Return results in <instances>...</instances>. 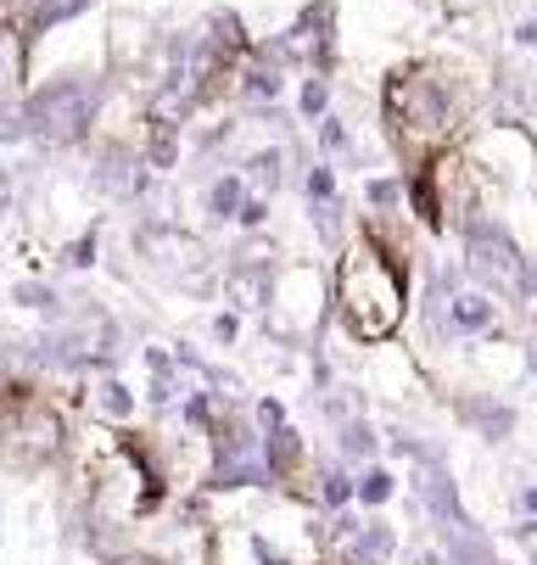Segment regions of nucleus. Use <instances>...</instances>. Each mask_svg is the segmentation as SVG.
<instances>
[{
  "mask_svg": "<svg viewBox=\"0 0 537 565\" xmlns=\"http://www.w3.org/2000/svg\"><path fill=\"white\" fill-rule=\"evenodd\" d=\"M471 73L459 62H404L380 85V124L404 169L448 151L471 129Z\"/></svg>",
  "mask_w": 537,
  "mask_h": 565,
  "instance_id": "1",
  "label": "nucleus"
},
{
  "mask_svg": "<svg viewBox=\"0 0 537 565\" xmlns=\"http://www.w3.org/2000/svg\"><path fill=\"white\" fill-rule=\"evenodd\" d=\"M415 280L404 264H393L364 230H347V241L331 258V319H342V331L358 348L393 342L409 319Z\"/></svg>",
  "mask_w": 537,
  "mask_h": 565,
  "instance_id": "2",
  "label": "nucleus"
},
{
  "mask_svg": "<svg viewBox=\"0 0 537 565\" xmlns=\"http://www.w3.org/2000/svg\"><path fill=\"white\" fill-rule=\"evenodd\" d=\"M107 96H112L107 67H56L23 90V129L34 146H51V151L85 146L101 129Z\"/></svg>",
  "mask_w": 537,
  "mask_h": 565,
  "instance_id": "3",
  "label": "nucleus"
},
{
  "mask_svg": "<svg viewBox=\"0 0 537 565\" xmlns=\"http://www.w3.org/2000/svg\"><path fill=\"white\" fill-rule=\"evenodd\" d=\"M264 326L275 342L291 348H314L331 326V269L320 264H275L269 275V297H264Z\"/></svg>",
  "mask_w": 537,
  "mask_h": 565,
  "instance_id": "4",
  "label": "nucleus"
},
{
  "mask_svg": "<svg viewBox=\"0 0 537 565\" xmlns=\"http://www.w3.org/2000/svg\"><path fill=\"white\" fill-rule=\"evenodd\" d=\"M453 235H459V269H465V280L493 291L498 302H515V280H520V258H526V241L515 235V224L504 213L482 207Z\"/></svg>",
  "mask_w": 537,
  "mask_h": 565,
  "instance_id": "5",
  "label": "nucleus"
},
{
  "mask_svg": "<svg viewBox=\"0 0 537 565\" xmlns=\"http://www.w3.org/2000/svg\"><path fill=\"white\" fill-rule=\"evenodd\" d=\"M459 151L471 157V169L498 185V191H526L537 185V135L526 118H487V124H471Z\"/></svg>",
  "mask_w": 537,
  "mask_h": 565,
  "instance_id": "6",
  "label": "nucleus"
},
{
  "mask_svg": "<svg viewBox=\"0 0 537 565\" xmlns=\"http://www.w3.org/2000/svg\"><path fill=\"white\" fill-rule=\"evenodd\" d=\"M409 493H415V510H420L437 532H448V526L465 521V499H459V481H453V470H448V459H442V454L415 459Z\"/></svg>",
  "mask_w": 537,
  "mask_h": 565,
  "instance_id": "7",
  "label": "nucleus"
},
{
  "mask_svg": "<svg viewBox=\"0 0 537 565\" xmlns=\"http://www.w3.org/2000/svg\"><path fill=\"white\" fill-rule=\"evenodd\" d=\"M442 319H448V337L453 342H482V337H493L498 331V319H504V302L493 297V291H482V286H459L448 302H442Z\"/></svg>",
  "mask_w": 537,
  "mask_h": 565,
  "instance_id": "8",
  "label": "nucleus"
},
{
  "mask_svg": "<svg viewBox=\"0 0 537 565\" xmlns=\"http://www.w3.org/2000/svg\"><path fill=\"white\" fill-rule=\"evenodd\" d=\"M453 415L465 420L476 437L487 443H504L515 431V403L504 392H487V386H465V392H453Z\"/></svg>",
  "mask_w": 537,
  "mask_h": 565,
  "instance_id": "9",
  "label": "nucleus"
},
{
  "mask_svg": "<svg viewBox=\"0 0 537 565\" xmlns=\"http://www.w3.org/2000/svg\"><path fill=\"white\" fill-rule=\"evenodd\" d=\"M331 559H336V565H393V559H398V526L375 510L369 521H358V532H353L347 543L331 548Z\"/></svg>",
  "mask_w": 537,
  "mask_h": 565,
  "instance_id": "10",
  "label": "nucleus"
},
{
  "mask_svg": "<svg viewBox=\"0 0 537 565\" xmlns=\"http://www.w3.org/2000/svg\"><path fill=\"white\" fill-rule=\"evenodd\" d=\"M85 12H96V0H29V18H23V40L40 45L56 29H73Z\"/></svg>",
  "mask_w": 537,
  "mask_h": 565,
  "instance_id": "11",
  "label": "nucleus"
},
{
  "mask_svg": "<svg viewBox=\"0 0 537 565\" xmlns=\"http://www.w3.org/2000/svg\"><path fill=\"white\" fill-rule=\"evenodd\" d=\"M331 454H336L342 465H369V459H380V426H375L364 409H358V415H347V420H336Z\"/></svg>",
  "mask_w": 537,
  "mask_h": 565,
  "instance_id": "12",
  "label": "nucleus"
},
{
  "mask_svg": "<svg viewBox=\"0 0 537 565\" xmlns=\"http://www.w3.org/2000/svg\"><path fill=\"white\" fill-rule=\"evenodd\" d=\"M442 554H448V565H504V559H498V543H493L471 515L442 532Z\"/></svg>",
  "mask_w": 537,
  "mask_h": 565,
  "instance_id": "13",
  "label": "nucleus"
},
{
  "mask_svg": "<svg viewBox=\"0 0 537 565\" xmlns=\"http://www.w3.org/2000/svg\"><path fill=\"white\" fill-rule=\"evenodd\" d=\"M286 163H291V151L275 140V146H258V151H247L236 169H241L247 191H258V196H275V191H286Z\"/></svg>",
  "mask_w": 537,
  "mask_h": 565,
  "instance_id": "14",
  "label": "nucleus"
},
{
  "mask_svg": "<svg viewBox=\"0 0 537 565\" xmlns=\"http://www.w3.org/2000/svg\"><path fill=\"white\" fill-rule=\"evenodd\" d=\"M398 488H404V481H398V470L393 465H380V459H369V465H358L353 470V504L358 510H387L393 499H398Z\"/></svg>",
  "mask_w": 537,
  "mask_h": 565,
  "instance_id": "15",
  "label": "nucleus"
},
{
  "mask_svg": "<svg viewBox=\"0 0 537 565\" xmlns=\"http://www.w3.org/2000/svg\"><path fill=\"white\" fill-rule=\"evenodd\" d=\"M29 90V40L18 23H0V96Z\"/></svg>",
  "mask_w": 537,
  "mask_h": 565,
  "instance_id": "16",
  "label": "nucleus"
},
{
  "mask_svg": "<svg viewBox=\"0 0 537 565\" xmlns=\"http://www.w3.org/2000/svg\"><path fill=\"white\" fill-rule=\"evenodd\" d=\"M90 409H96V420H107V426H129V420H135V392L118 381V370H101V381L90 386Z\"/></svg>",
  "mask_w": 537,
  "mask_h": 565,
  "instance_id": "17",
  "label": "nucleus"
},
{
  "mask_svg": "<svg viewBox=\"0 0 537 565\" xmlns=\"http://www.w3.org/2000/svg\"><path fill=\"white\" fill-rule=\"evenodd\" d=\"M241 196H247L241 169H224V174H213V185L202 191V213H207V224H236Z\"/></svg>",
  "mask_w": 537,
  "mask_h": 565,
  "instance_id": "18",
  "label": "nucleus"
},
{
  "mask_svg": "<svg viewBox=\"0 0 537 565\" xmlns=\"http://www.w3.org/2000/svg\"><path fill=\"white\" fill-rule=\"evenodd\" d=\"M331 107H336V78H331V73H302L297 102H291V118H297V124H320Z\"/></svg>",
  "mask_w": 537,
  "mask_h": 565,
  "instance_id": "19",
  "label": "nucleus"
},
{
  "mask_svg": "<svg viewBox=\"0 0 537 565\" xmlns=\"http://www.w3.org/2000/svg\"><path fill=\"white\" fill-rule=\"evenodd\" d=\"M364 207L369 213H409L404 207V169L398 174H369L364 180Z\"/></svg>",
  "mask_w": 537,
  "mask_h": 565,
  "instance_id": "20",
  "label": "nucleus"
},
{
  "mask_svg": "<svg viewBox=\"0 0 537 565\" xmlns=\"http://www.w3.org/2000/svg\"><path fill=\"white\" fill-rule=\"evenodd\" d=\"M101 264V224H90V230H79L62 247V269H73V275H85V269H96Z\"/></svg>",
  "mask_w": 537,
  "mask_h": 565,
  "instance_id": "21",
  "label": "nucleus"
},
{
  "mask_svg": "<svg viewBox=\"0 0 537 565\" xmlns=\"http://www.w3.org/2000/svg\"><path fill=\"white\" fill-rule=\"evenodd\" d=\"M336 196H342V174H336V163L314 157V163L302 169V202H336Z\"/></svg>",
  "mask_w": 537,
  "mask_h": 565,
  "instance_id": "22",
  "label": "nucleus"
},
{
  "mask_svg": "<svg viewBox=\"0 0 537 565\" xmlns=\"http://www.w3.org/2000/svg\"><path fill=\"white\" fill-rule=\"evenodd\" d=\"M12 302H18V308H29V313H51V319H56L67 297H62L51 280H18V286H12Z\"/></svg>",
  "mask_w": 537,
  "mask_h": 565,
  "instance_id": "23",
  "label": "nucleus"
},
{
  "mask_svg": "<svg viewBox=\"0 0 537 565\" xmlns=\"http://www.w3.org/2000/svg\"><path fill=\"white\" fill-rule=\"evenodd\" d=\"M314 129H320V157H325V163H336V157H353V129H347V118H342L336 107H331Z\"/></svg>",
  "mask_w": 537,
  "mask_h": 565,
  "instance_id": "24",
  "label": "nucleus"
},
{
  "mask_svg": "<svg viewBox=\"0 0 537 565\" xmlns=\"http://www.w3.org/2000/svg\"><path fill=\"white\" fill-rule=\"evenodd\" d=\"M236 224L253 235V230H269V196H258V191H247L241 196V207H236Z\"/></svg>",
  "mask_w": 537,
  "mask_h": 565,
  "instance_id": "25",
  "label": "nucleus"
},
{
  "mask_svg": "<svg viewBox=\"0 0 537 565\" xmlns=\"http://www.w3.org/2000/svg\"><path fill=\"white\" fill-rule=\"evenodd\" d=\"M213 342H224V348L241 342V313H218V319H213Z\"/></svg>",
  "mask_w": 537,
  "mask_h": 565,
  "instance_id": "26",
  "label": "nucleus"
},
{
  "mask_svg": "<svg viewBox=\"0 0 537 565\" xmlns=\"http://www.w3.org/2000/svg\"><path fill=\"white\" fill-rule=\"evenodd\" d=\"M404 565H448V554H442V543H420L404 554Z\"/></svg>",
  "mask_w": 537,
  "mask_h": 565,
  "instance_id": "27",
  "label": "nucleus"
},
{
  "mask_svg": "<svg viewBox=\"0 0 537 565\" xmlns=\"http://www.w3.org/2000/svg\"><path fill=\"white\" fill-rule=\"evenodd\" d=\"M509 40H515V51H531V45H537V18H520V23L509 29Z\"/></svg>",
  "mask_w": 537,
  "mask_h": 565,
  "instance_id": "28",
  "label": "nucleus"
},
{
  "mask_svg": "<svg viewBox=\"0 0 537 565\" xmlns=\"http://www.w3.org/2000/svg\"><path fill=\"white\" fill-rule=\"evenodd\" d=\"M515 515H531L537 521V481H526V488L515 493Z\"/></svg>",
  "mask_w": 537,
  "mask_h": 565,
  "instance_id": "29",
  "label": "nucleus"
},
{
  "mask_svg": "<svg viewBox=\"0 0 537 565\" xmlns=\"http://www.w3.org/2000/svg\"><path fill=\"white\" fill-rule=\"evenodd\" d=\"M482 7H487V0H442V12H448V18H476Z\"/></svg>",
  "mask_w": 537,
  "mask_h": 565,
  "instance_id": "30",
  "label": "nucleus"
},
{
  "mask_svg": "<svg viewBox=\"0 0 537 565\" xmlns=\"http://www.w3.org/2000/svg\"><path fill=\"white\" fill-rule=\"evenodd\" d=\"M7 207H12V174L0 169V213H7Z\"/></svg>",
  "mask_w": 537,
  "mask_h": 565,
  "instance_id": "31",
  "label": "nucleus"
},
{
  "mask_svg": "<svg viewBox=\"0 0 537 565\" xmlns=\"http://www.w3.org/2000/svg\"><path fill=\"white\" fill-rule=\"evenodd\" d=\"M7 386H12V381H7V375H0V397H7Z\"/></svg>",
  "mask_w": 537,
  "mask_h": 565,
  "instance_id": "32",
  "label": "nucleus"
},
{
  "mask_svg": "<svg viewBox=\"0 0 537 565\" xmlns=\"http://www.w3.org/2000/svg\"><path fill=\"white\" fill-rule=\"evenodd\" d=\"M320 565H336V559H320Z\"/></svg>",
  "mask_w": 537,
  "mask_h": 565,
  "instance_id": "33",
  "label": "nucleus"
}]
</instances>
